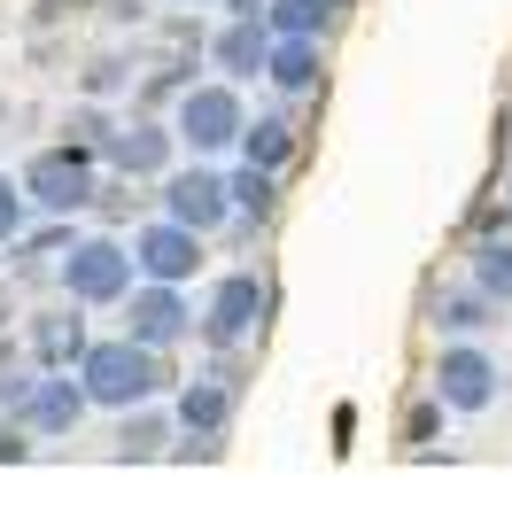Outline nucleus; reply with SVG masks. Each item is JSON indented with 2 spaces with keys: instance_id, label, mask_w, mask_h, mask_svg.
<instances>
[{
  "instance_id": "1",
  "label": "nucleus",
  "mask_w": 512,
  "mask_h": 512,
  "mask_svg": "<svg viewBox=\"0 0 512 512\" xmlns=\"http://www.w3.org/2000/svg\"><path fill=\"white\" fill-rule=\"evenodd\" d=\"M78 388H86L94 412H132V404H156L171 388V373H163V350L132 342V334H109V342H86Z\"/></svg>"
},
{
  "instance_id": "2",
  "label": "nucleus",
  "mask_w": 512,
  "mask_h": 512,
  "mask_svg": "<svg viewBox=\"0 0 512 512\" xmlns=\"http://www.w3.org/2000/svg\"><path fill=\"white\" fill-rule=\"evenodd\" d=\"M24 194H32L39 218H78L86 202L101 194V163L86 140H63V148H39L24 163Z\"/></svg>"
},
{
  "instance_id": "3",
  "label": "nucleus",
  "mask_w": 512,
  "mask_h": 512,
  "mask_svg": "<svg viewBox=\"0 0 512 512\" xmlns=\"http://www.w3.org/2000/svg\"><path fill=\"white\" fill-rule=\"evenodd\" d=\"M132 280H140V264H132V241H117V233L70 241V256H63V295L78 303V311H109V303H125Z\"/></svg>"
},
{
  "instance_id": "4",
  "label": "nucleus",
  "mask_w": 512,
  "mask_h": 512,
  "mask_svg": "<svg viewBox=\"0 0 512 512\" xmlns=\"http://www.w3.org/2000/svg\"><path fill=\"white\" fill-rule=\"evenodd\" d=\"M264 319H272V288H264L256 272H218L210 295H202V311H194V334H202L210 350H241Z\"/></svg>"
},
{
  "instance_id": "5",
  "label": "nucleus",
  "mask_w": 512,
  "mask_h": 512,
  "mask_svg": "<svg viewBox=\"0 0 512 512\" xmlns=\"http://www.w3.org/2000/svg\"><path fill=\"white\" fill-rule=\"evenodd\" d=\"M241 125H249V109H241L233 86H187L179 109H171V132H179L187 156H225V148H241Z\"/></svg>"
},
{
  "instance_id": "6",
  "label": "nucleus",
  "mask_w": 512,
  "mask_h": 512,
  "mask_svg": "<svg viewBox=\"0 0 512 512\" xmlns=\"http://www.w3.org/2000/svg\"><path fill=\"white\" fill-rule=\"evenodd\" d=\"M497 388H505L497 357L481 350L474 334H450L443 357H435V404H443V412H489Z\"/></svg>"
},
{
  "instance_id": "7",
  "label": "nucleus",
  "mask_w": 512,
  "mask_h": 512,
  "mask_svg": "<svg viewBox=\"0 0 512 512\" xmlns=\"http://www.w3.org/2000/svg\"><path fill=\"white\" fill-rule=\"evenodd\" d=\"M163 218L194 225L202 241H210V233H218V225L233 218V187H225L218 171H210V156H194V163H171V171H163Z\"/></svg>"
},
{
  "instance_id": "8",
  "label": "nucleus",
  "mask_w": 512,
  "mask_h": 512,
  "mask_svg": "<svg viewBox=\"0 0 512 512\" xmlns=\"http://www.w3.org/2000/svg\"><path fill=\"white\" fill-rule=\"evenodd\" d=\"M117 311H125V334L148 342V350H179L194 334V303H187V288H171V280H132V295Z\"/></svg>"
},
{
  "instance_id": "9",
  "label": "nucleus",
  "mask_w": 512,
  "mask_h": 512,
  "mask_svg": "<svg viewBox=\"0 0 512 512\" xmlns=\"http://www.w3.org/2000/svg\"><path fill=\"white\" fill-rule=\"evenodd\" d=\"M94 412L86 404V388H78V373H47V381H24V396L8 404V419L24 427V435H39V443H55V435H78V419Z\"/></svg>"
},
{
  "instance_id": "10",
  "label": "nucleus",
  "mask_w": 512,
  "mask_h": 512,
  "mask_svg": "<svg viewBox=\"0 0 512 512\" xmlns=\"http://www.w3.org/2000/svg\"><path fill=\"white\" fill-rule=\"evenodd\" d=\"M132 264H140V280H171V288H187L194 272H202V233L179 218H148L132 233Z\"/></svg>"
},
{
  "instance_id": "11",
  "label": "nucleus",
  "mask_w": 512,
  "mask_h": 512,
  "mask_svg": "<svg viewBox=\"0 0 512 512\" xmlns=\"http://www.w3.org/2000/svg\"><path fill=\"white\" fill-rule=\"evenodd\" d=\"M101 156L117 163L125 179H163V171H171V156H179V132L156 125V117H125V125L101 140Z\"/></svg>"
},
{
  "instance_id": "12",
  "label": "nucleus",
  "mask_w": 512,
  "mask_h": 512,
  "mask_svg": "<svg viewBox=\"0 0 512 512\" xmlns=\"http://www.w3.org/2000/svg\"><path fill=\"white\" fill-rule=\"evenodd\" d=\"M171 419H179V435H187V450H210L225 443V427H233V388L225 381H187L179 388V404H171Z\"/></svg>"
},
{
  "instance_id": "13",
  "label": "nucleus",
  "mask_w": 512,
  "mask_h": 512,
  "mask_svg": "<svg viewBox=\"0 0 512 512\" xmlns=\"http://www.w3.org/2000/svg\"><path fill=\"white\" fill-rule=\"evenodd\" d=\"M264 55H272V24H264V0H241V16L210 39V63L225 78H264Z\"/></svg>"
},
{
  "instance_id": "14",
  "label": "nucleus",
  "mask_w": 512,
  "mask_h": 512,
  "mask_svg": "<svg viewBox=\"0 0 512 512\" xmlns=\"http://www.w3.org/2000/svg\"><path fill=\"white\" fill-rule=\"evenodd\" d=\"M264 78L280 86L288 101L319 94L326 86V39H272V55H264Z\"/></svg>"
},
{
  "instance_id": "15",
  "label": "nucleus",
  "mask_w": 512,
  "mask_h": 512,
  "mask_svg": "<svg viewBox=\"0 0 512 512\" xmlns=\"http://www.w3.org/2000/svg\"><path fill=\"white\" fill-rule=\"evenodd\" d=\"M32 357L47 365V373H78V357H86V319L39 311V319H32Z\"/></svg>"
},
{
  "instance_id": "16",
  "label": "nucleus",
  "mask_w": 512,
  "mask_h": 512,
  "mask_svg": "<svg viewBox=\"0 0 512 512\" xmlns=\"http://www.w3.org/2000/svg\"><path fill=\"white\" fill-rule=\"evenodd\" d=\"M241 156H249L256 171H288V163H295V125H288V117H256V125H241Z\"/></svg>"
},
{
  "instance_id": "17",
  "label": "nucleus",
  "mask_w": 512,
  "mask_h": 512,
  "mask_svg": "<svg viewBox=\"0 0 512 512\" xmlns=\"http://www.w3.org/2000/svg\"><path fill=\"white\" fill-rule=\"evenodd\" d=\"M163 443H171V419H163L156 404L117 412V458H163Z\"/></svg>"
},
{
  "instance_id": "18",
  "label": "nucleus",
  "mask_w": 512,
  "mask_h": 512,
  "mask_svg": "<svg viewBox=\"0 0 512 512\" xmlns=\"http://www.w3.org/2000/svg\"><path fill=\"white\" fill-rule=\"evenodd\" d=\"M264 24H272V39H326L334 0H264Z\"/></svg>"
},
{
  "instance_id": "19",
  "label": "nucleus",
  "mask_w": 512,
  "mask_h": 512,
  "mask_svg": "<svg viewBox=\"0 0 512 512\" xmlns=\"http://www.w3.org/2000/svg\"><path fill=\"white\" fill-rule=\"evenodd\" d=\"M225 187H233V218H272V202H280V171H256V163H241Z\"/></svg>"
},
{
  "instance_id": "20",
  "label": "nucleus",
  "mask_w": 512,
  "mask_h": 512,
  "mask_svg": "<svg viewBox=\"0 0 512 512\" xmlns=\"http://www.w3.org/2000/svg\"><path fill=\"white\" fill-rule=\"evenodd\" d=\"M474 288L489 303H512V241H481L474 249Z\"/></svg>"
},
{
  "instance_id": "21",
  "label": "nucleus",
  "mask_w": 512,
  "mask_h": 512,
  "mask_svg": "<svg viewBox=\"0 0 512 512\" xmlns=\"http://www.w3.org/2000/svg\"><path fill=\"white\" fill-rule=\"evenodd\" d=\"M489 311H497V303H489V295H443V303H435V326H443V334H481V326H489Z\"/></svg>"
},
{
  "instance_id": "22",
  "label": "nucleus",
  "mask_w": 512,
  "mask_h": 512,
  "mask_svg": "<svg viewBox=\"0 0 512 512\" xmlns=\"http://www.w3.org/2000/svg\"><path fill=\"white\" fill-rule=\"evenodd\" d=\"M24 218H32V194H24V179H8V171H0V241H16Z\"/></svg>"
},
{
  "instance_id": "23",
  "label": "nucleus",
  "mask_w": 512,
  "mask_h": 512,
  "mask_svg": "<svg viewBox=\"0 0 512 512\" xmlns=\"http://www.w3.org/2000/svg\"><path fill=\"white\" fill-rule=\"evenodd\" d=\"M24 450H32V443H24V427H16V419H0V458H24Z\"/></svg>"
},
{
  "instance_id": "24",
  "label": "nucleus",
  "mask_w": 512,
  "mask_h": 512,
  "mask_svg": "<svg viewBox=\"0 0 512 512\" xmlns=\"http://www.w3.org/2000/svg\"><path fill=\"white\" fill-rule=\"evenodd\" d=\"M187 8H218V0H187Z\"/></svg>"
},
{
  "instance_id": "25",
  "label": "nucleus",
  "mask_w": 512,
  "mask_h": 512,
  "mask_svg": "<svg viewBox=\"0 0 512 512\" xmlns=\"http://www.w3.org/2000/svg\"><path fill=\"white\" fill-rule=\"evenodd\" d=\"M334 8H350V0H334Z\"/></svg>"
}]
</instances>
